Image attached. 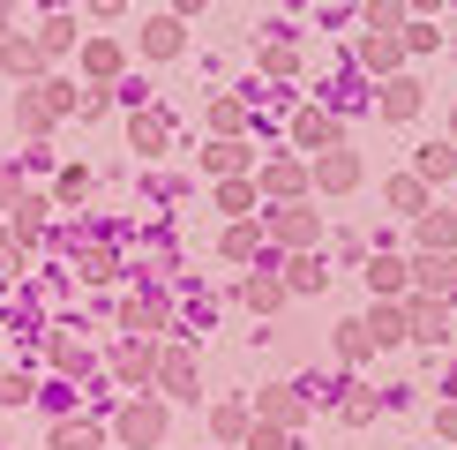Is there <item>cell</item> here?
<instances>
[{
    "label": "cell",
    "instance_id": "cell-1",
    "mask_svg": "<svg viewBox=\"0 0 457 450\" xmlns=\"http://www.w3.org/2000/svg\"><path fill=\"white\" fill-rule=\"evenodd\" d=\"M315 233H322V225H315V211H308V203H285V211H270V240H278V248H315Z\"/></svg>",
    "mask_w": 457,
    "mask_h": 450
},
{
    "label": "cell",
    "instance_id": "cell-2",
    "mask_svg": "<svg viewBox=\"0 0 457 450\" xmlns=\"http://www.w3.org/2000/svg\"><path fill=\"white\" fill-rule=\"evenodd\" d=\"M120 436H128V443H143V450H150V443H165V405H158V398L120 405Z\"/></svg>",
    "mask_w": 457,
    "mask_h": 450
},
{
    "label": "cell",
    "instance_id": "cell-3",
    "mask_svg": "<svg viewBox=\"0 0 457 450\" xmlns=\"http://www.w3.org/2000/svg\"><path fill=\"white\" fill-rule=\"evenodd\" d=\"M158 390L165 398H195V353H158Z\"/></svg>",
    "mask_w": 457,
    "mask_h": 450
},
{
    "label": "cell",
    "instance_id": "cell-4",
    "mask_svg": "<svg viewBox=\"0 0 457 450\" xmlns=\"http://www.w3.org/2000/svg\"><path fill=\"white\" fill-rule=\"evenodd\" d=\"M412 278H420V293L435 286V293H457V255L443 248V255H420V262H412Z\"/></svg>",
    "mask_w": 457,
    "mask_h": 450
},
{
    "label": "cell",
    "instance_id": "cell-5",
    "mask_svg": "<svg viewBox=\"0 0 457 450\" xmlns=\"http://www.w3.org/2000/svg\"><path fill=\"white\" fill-rule=\"evenodd\" d=\"M112 368H120V375H128V383H143V375H150V368H158V353H150V338H128V346H120V353H112Z\"/></svg>",
    "mask_w": 457,
    "mask_h": 450
},
{
    "label": "cell",
    "instance_id": "cell-6",
    "mask_svg": "<svg viewBox=\"0 0 457 450\" xmlns=\"http://www.w3.org/2000/svg\"><path fill=\"white\" fill-rule=\"evenodd\" d=\"M315 286H322V262H315V248H300L285 262V293H315Z\"/></svg>",
    "mask_w": 457,
    "mask_h": 450
},
{
    "label": "cell",
    "instance_id": "cell-7",
    "mask_svg": "<svg viewBox=\"0 0 457 450\" xmlns=\"http://www.w3.org/2000/svg\"><path fill=\"white\" fill-rule=\"evenodd\" d=\"M405 323H412L405 338H420V346H435V338H443V300H420V308H412Z\"/></svg>",
    "mask_w": 457,
    "mask_h": 450
},
{
    "label": "cell",
    "instance_id": "cell-8",
    "mask_svg": "<svg viewBox=\"0 0 457 450\" xmlns=\"http://www.w3.org/2000/svg\"><path fill=\"white\" fill-rule=\"evenodd\" d=\"M315 180H322V188H353V180H360V158H345V150H330V158L315 165Z\"/></svg>",
    "mask_w": 457,
    "mask_h": 450
},
{
    "label": "cell",
    "instance_id": "cell-9",
    "mask_svg": "<svg viewBox=\"0 0 457 450\" xmlns=\"http://www.w3.org/2000/svg\"><path fill=\"white\" fill-rule=\"evenodd\" d=\"M90 443H98L90 421H61V428H53V450H90Z\"/></svg>",
    "mask_w": 457,
    "mask_h": 450
},
{
    "label": "cell",
    "instance_id": "cell-10",
    "mask_svg": "<svg viewBox=\"0 0 457 450\" xmlns=\"http://www.w3.org/2000/svg\"><path fill=\"white\" fill-rule=\"evenodd\" d=\"M211 428H218V443H240V436H247V405H218Z\"/></svg>",
    "mask_w": 457,
    "mask_h": 450
},
{
    "label": "cell",
    "instance_id": "cell-11",
    "mask_svg": "<svg viewBox=\"0 0 457 450\" xmlns=\"http://www.w3.org/2000/svg\"><path fill=\"white\" fill-rule=\"evenodd\" d=\"M278 300H285V278H270V271L247 278V308H278Z\"/></svg>",
    "mask_w": 457,
    "mask_h": 450
},
{
    "label": "cell",
    "instance_id": "cell-12",
    "mask_svg": "<svg viewBox=\"0 0 457 450\" xmlns=\"http://www.w3.org/2000/svg\"><path fill=\"white\" fill-rule=\"evenodd\" d=\"M293 136H300V143H322V150H330V143H337V128L322 121V112H300V121H293Z\"/></svg>",
    "mask_w": 457,
    "mask_h": 450
},
{
    "label": "cell",
    "instance_id": "cell-13",
    "mask_svg": "<svg viewBox=\"0 0 457 450\" xmlns=\"http://www.w3.org/2000/svg\"><path fill=\"white\" fill-rule=\"evenodd\" d=\"M337 353H345V361H368V353H375L368 323H345V330H337Z\"/></svg>",
    "mask_w": 457,
    "mask_h": 450
},
{
    "label": "cell",
    "instance_id": "cell-14",
    "mask_svg": "<svg viewBox=\"0 0 457 450\" xmlns=\"http://www.w3.org/2000/svg\"><path fill=\"white\" fill-rule=\"evenodd\" d=\"M368 338H375V346H390V338H405V315H397V308H375V315H368Z\"/></svg>",
    "mask_w": 457,
    "mask_h": 450
},
{
    "label": "cell",
    "instance_id": "cell-15",
    "mask_svg": "<svg viewBox=\"0 0 457 450\" xmlns=\"http://www.w3.org/2000/svg\"><path fill=\"white\" fill-rule=\"evenodd\" d=\"M240 165H247V150L218 136V143H211V173H225V180H233V173H240Z\"/></svg>",
    "mask_w": 457,
    "mask_h": 450
},
{
    "label": "cell",
    "instance_id": "cell-16",
    "mask_svg": "<svg viewBox=\"0 0 457 450\" xmlns=\"http://www.w3.org/2000/svg\"><path fill=\"white\" fill-rule=\"evenodd\" d=\"M368 278H375V293H397V286H405V262L375 255V262H368Z\"/></svg>",
    "mask_w": 457,
    "mask_h": 450
},
{
    "label": "cell",
    "instance_id": "cell-17",
    "mask_svg": "<svg viewBox=\"0 0 457 450\" xmlns=\"http://www.w3.org/2000/svg\"><path fill=\"white\" fill-rule=\"evenodd\" d=\"M420 203H428L420 180H390V211H420Z\"/></svg>",
    "mask_w": 457,
    "mask_h": 450
},
{
    "label": "cell",
    "instance_id": "cell-18",
    "mask_svg": "<svg viewBox=\"0 0 457 450\" xmlns=\"http://www.w3.org/2000/svg\"><path fill=\"white\" fill-rule=\"evenodd\" d=\"M255 240H262L255 225H233V233H225V255H233V262H247V255H255Z\"/></svg>",
    "mask_w": 457,
    "mask_h": 450
},
{
    "label": "cell",
    "instance_id": "cell-19",
    "mask_svg": "<svg viewBox=\"0 0 457 450\" xmlns=\"http://www.w3.org/2000/svg\"><path fill=\"white\" fill-rule=\"evenodd\" d=\"M450 165H457V150H443V143H435V150H420V180H443Z\"/></svg>",
    "mask_w": 457,
    "mask_h": 450
},
{
    "label": "cell",
    "instance_id": "cell-20",
    "mask_svg": "<svg viewBox=\"0 0 457 450\" xmlns=\"http://www.w3.org/2000/svg\"><path fill=\"white\" fill-rule=\"evenodd\" d=\"M262 188H270V196H300V165H270Z\"/></svg>",
    "mask_w": 457,
    "mask_h": 450
},
{
    "label": "cell",
    "instance_id": "cell-21",
    "mask_svg": "<svg viewBox=\"0 0 457 450\" xmlns=\"http://www.w3.org/2000/svg\"><path fill=\"white\" fill-rule=\"evenodd\" d=\"M262 412L285 428V421H300V398H293V390H270V398H262Z\"/></svg>",
    "mask_w": 457,
    "mask_h": 450
},
{
    "label": "cell",
    "instance_id": "cell-22",
    "mask_svg": "<svg viewBox=\"0 0 457 450\" xmlns=\"http://www.w3.org/2000/svg\"><path fill=\"white\" fill-rule=\"evenodd\" d=\"M218 203H225V211H255V188H247V180H225Z\"/></svg>",
    "mask_w": 457,
    "mask_h": 450
},
{
    "label": "cell",
    "instance_id": "cell-23",
    "mask_svg": "<svg viewBox=\"0 0 457 450\" xmlns=\"http://www.w3.org/2000/svg\"><path fill=\"white\" fill-rule=\"evenodd\" d=\"M143 46H150V53H173V46H180V23H150Z\"/></svg>",
    "mask_w": 457,
    "mask_h": 450
},
{
    "label": "cell",
    "instance_id": "cell-24",
    "mask_svg": "<svg viewBox=\"0 0 457 450\" xmlns=\"http://www.w3.org/2000/svg\"><path fill=\"white\" fill-rule=\"evenodd\" d=\"M136 143H143V150L165 143V121H158V112H143V121H136Z\"/></svg>",
    "mask_w": 457,
    "mask_h": 450
},
{
    "label": "cell",
    "instance_id": "cell-25",
    "mask_svg": "<svg viewBox=\"0 0 457 450\" xmlns=\"http://www.w3.org/2000/svg\"><path fill=\"white\" fill-rule=\"evenodd\" d=\"M247 443H255V450H285V428L262 421V428H247Z\"/></svg>",
    "mask_w": 457,
    "mask_h": 450
},
{
    "label": "cell",
    "instance_id": "cell-26",
    "mask_svg": "<svg viewBox=\"0 0 457 450\" xmlns=\"http://www.w3.org/2000/svg\"><path fill=\"white\" fill-rule=\"evenodd\" d=\"M30 398V375H0V405H23Z\"/></svg>",
    "mask_w": 457,
    "mask_h": 450
},
{
    "label": "cell",
    "instance_id": "cell-27",
    "mask_svg": "<svg viewBox=\"0 0 457 450\" xmlns=\"http://www.w3.org/2000/svg\"><path fill=\"white\" fill-rule=\"evenodd\" d=\"M420 240H435V248H450V240H457V225H450V218H428V225H420Z\"/></svg>",
    "mask_w": 457,
    "mask_h": 450
},
{
    "label": "cell",
    "instance_id": "cell-28",
    "mask_svg": "<svg viewBox=\"0 0 457 450\" xmlns=\"http://www.w3.org/2000/svg\"><path fill=\"white\" fill-rule=\"evenodd\" d=\"M383 112H397V121H405V112H412V83H390V98H383Z\"/></svg>",
    "mask_w": 457,
    "mask_h": 450
},
{
    "label": "cell",
    "instance_id": "cell-29",
    "mask_svg": "<svg viewBox=\"0 0 457 450\" xmlns=\"http://www.w3.org/2000/svg\"><path fill=\"white\" fill-rule=\"evenodd\" d=\"M53 121V98H23V128H46Z\"/></svg>",
    "mask_w": 457,
    "mask_h": 450
},
{
    "label": "cell",
    "instance_id": "cell-30",
    "mask_svg": "<svg viewBox=\"0 0 457 450\" xmlns=\"http://www.w3.org/2000/svg\"><path fill=\"white\" fill-rule=\"evenodd\" d=\"M0 271H8V278H15V271H23V248H15V240H8V233H0Z\"/></svg>",
    "mask_w": 457,
    "mask_h": 450
},
{
    "label": "cell",
    "instance_id": "cell-31",
    "mask_svg": "<svg viewBox=\"0 0 457 450\" xmlns=\"http://www.w3.org/2000/svg\"><path fill=\"white\" fill-rule=\"evenodd\" d=\"M443 436H457V405H443Z\"/></svg>",
    "mask_w": 457,
    "mask_h": 450
}]
</instances>
